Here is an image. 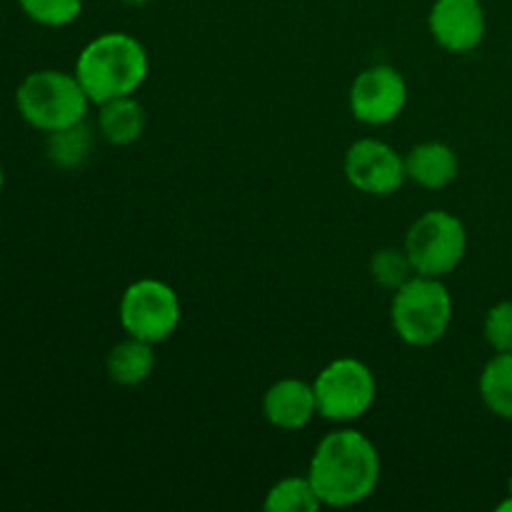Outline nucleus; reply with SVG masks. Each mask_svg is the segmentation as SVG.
I'll list each match as a JSON object with an SVG mask.
<instances>
[{"mask_svg":"<svg viewBox=\"0 0 512 512\" xmlns=\"http://www.w3.org/2000/svg\"><path fill=\"white\" fill-rule=\"evenodd\" d=\"M318 415L333 423L358 420L373 408L378 383L373 370L355 358H338L325 365L313 383Z\"/></svg>","mask_w":512,"mask_h":512,"instance_id":"nucleus-6","label":"nucleus"},{"mask_svg":"<svg viewBox=\"0 0 512 512\" xmlns=\"http://www.w3.org/2000/svg\"><path fill=\"white\" fill-rule=\"evenodd\" d=\"M430 35L448 53H470L488 30L480 0H435L428 15Z\"/></svg>","mask_w":512,"mask_h":512,"instance_id":"nucleus-10","label":"nucleus"},{"mask_svg":"<svg viewBox=\"0 0 512 512\" xmlns=\"http://www.w3.org/2000/svg\"><path fill=\"white\" fill-rule=\"evenodd\" d=\"M100 133L113 145H130L143 135L145 110L133 95L108 100L100 105Z\"/></svg>","mask_w":512,"mask_h":512,"instance_id":"nucleus-14","label":"nucleus"},{"mask_svg":"<svg viewBox=\"0 0 512 512\" xmlns=\"http://www.w3.org/2000/svg\"><path fill=\"white\" fill-rule=\"evenodd\" d=\"M480 398L485 408L512 420V353H495L480 373Z\"/></svg>","mask_w":512,"mask_h":512,"instance_id":"nucleus-15","label":"nucleus"},{"mask_svg":"<svg viewBox=\"0 0 512 512\" xmlns=\"http://www.w3.org/2000/svg\"><path fill=\"white\" fill-rule=\"evenodd\" d=\"M20 10L45 28H65L83 13V0H18Z\"/></svg>","mask_w":512,"mask_h":512,"instance_id":"nucleus-19","label":"nucleus"},{"mask_svg":"<svg viewBox=\"0 0 512 512\" xmlns=\"http://www.w3.org/2000/svg\"><path fill=\"white\" fill-rule=\"evenodd\" d=\"M468 233L463 220L448 210H428L410 225L405 235V253L413 263L415 273L443 278L453 273L465 258Z\"/></svg>","mask_w":512,"mask_h":512,"instance_id":"nucleus-5","label":"nucleus"},{"mask_svg":"<svg viewBox=\"0 0 512 512\" xmlns=\"http://www.w3.org/2000/svg\"><path fill=\"white\" fill-rule=\"evenodd\" d=\"M3 185H5V173H3V165H0V193H3Z\"/></svg>","mask_w":512,"mask_h":512,"instance_id":"nucleus-22","label":"nucleus"},{"mask_svg":"<svg viewBox=\"0 0 512 512\" xmlns=\"http://www.w3.org/2000/svg\"><path fill=\"white\" fill-rule=\"evenodd\" d=\"M485 340L495 353H512V300H503L488 310Z\"/></svg>","mask_w":512,"mask_h":512,"instance_id":"nucleus-20","label":"nucleus"},{"mask_svg":"<svg viewBox=\"0 0 512 512\" xmlns=\"http://www.w3.org/2000/svg\"><path fill=\"white\" fill-rule=\"evenodd\" d=\"M15 108L30 128L40 133H55V130L83 123L90 98L80 85L78 75L45 68L20 80L15 90Z\"/></svg>","mask_w":512,"mask_h":512,"instance_id":"nucleus-3","label":"nucleus"},{"mask_svg":"<svg viewBox=\"0 0 512 512\" xmlns=\"http://www.w3.org/2000/svg\"><path fill=\"white\" fill-rule=\"evenodd\" d=\"M118 315L130 338H140L153 345L163 343L180 325V298L163 280H135L120 298Z\"/></svg>","mask_w":512,"mask_h":512,"instance_id":"nucleus-7","label":"nucleus"},{"mask_svg":"<svg viewBox=\"0 0 512 512\" xmlns=\"http://www.w3.org/2000/svg\"><path fill=\"white\" fill-rule=\"evenodd\" d=\"M105 365H108V378L113 383L125 385V388L145 383L155 370L153 343H145V340L128 335V340H123V343L110 350Z\"/></svg>","mask_w":512,"mask_h":512,"instance_id":"nucleus-13","label":"nucleus"},{"mask_svg":"<svg viewBox=\"0 0 512 512\" xmlns=\"http://www.w3.org/2000/svg\"><path fill=\"white\" fill-rule=\"evenodd\" d=\"M508 495H512V475H510V480H508Z\"/></svg>","mask_w":512,"mask_h":512,"instance_id":"nucleus-24","label":"nucleus"},{"mask_svg":"<svg viewBox=\"0 0 512 512\" xmlns=\"http://www.w3.org/2000/svg\"><path fill=\"white\" fill-rule=\"evenodd\" d=\"M125 3H130V5H143V3H148V0H125Z\"/></svg>","mask_w":512,"mask_h":512,"instance_id":"nucleus-23","label":"nucleus"},{"mask_svg":"<svg viewBox=\"0 0 512 512\" xmlns=\"http://www.w3.org/2000/svg\"><path fill=\"white\" fill-rule=\"evenodd\" d=\"M323 508L310 478H283L268 490L265 510L268 512H318Z\"/></svg>","mask_w":512,"mask_h":512,"instance_id":"nucleus-17","label":"nucleus"},{"mask_svg":"<svg viewBox=\"0 0 512 512\" xmlns=\"http://www.w3.org/2000/svg\"><path fill=\"white\" fill-rule=\"evenodd\" d=\"M405 173H408V180L418 183L420 188H448L458 178V155L450 145L438 143V140L420 143L405 155Z\"/></svg>","mask_w":512,"mask_h":512,"instance_id":"nucleus-12","label":"nucleus"},{"mask_svg":"<svg viewBox=\"0 0 512 512\" xmlns=\"http://www.w3.org/2000/svg\"><path fill=\"white\" fill-rule=\"evenodd\" d=\"M390 320L400 340L415 348L435 345L453 323V298L440 278L415 275L395 290Z\"/></svg>","mask_w":512,"mask_h":512,"instance_id":"nucleus-4","label":"nucleus"},{"mask_svg":"<svg viewBox=\"0 0 512 512\" xmlns=\"http://www.w3.org/2000/svg\"><path fill=\"white\" fill-rule=\"evenodd\" d=\"M345 178L360 193L385 198L398 193L408 180L405 158L383 140L363 138L345 153Z\"/></svg>","mask_w":512,"mask_h":512,"instance_id":"nucleus-9","label":"nucleus"},{"mask_svg":"<svg viewBox=\"0 0 512 512\" xmlns=\"http://www.w3.org/2000/svg\"><path fill=\"white\" fill-rule=\"evenodd\" d=\"M48 158L53 160V165L58 168H80L85 160L90 158V150H93V135H90L88 125L78 123L70 125V128L55 130V133H48Z\"/></svg>","mask_w":512,"mask_h":512,"instance_id":"nucleus-16","label":"nucleus"},{"mask_svg":"<svg viewBox=\"0 0 512 512\" xmlns=\"http://www.w3.org/2000/svg\"><path fill=\"white\" fill-rule=\"evenodd\" d=\"M350 113L365 125L393 123L408 103V83L393 65H370L350 85Z\"/></svg>","mask_w":512,"mask_h":512,"instance_id":"nucleus-8","label":"nucleus"},{"mask_svg":"<svg viewBox=\"0 0 512 512\" xmlns=\"http://www.w3.org/2000/svg\"><path fill=\"white\" fill-rule=\"evenodd\" d=\"M263 413L280 430H300L318 415L313 385L298 378H283L270 385L263 398Z\"/></svg>","mask_w":512,"mask_h":512,"instance_id":"nucleus-11","label":"nucleus"},{"mask_svg":"<svg viewBox=\"0 0 512 512\" xmlns=\"http://www.w3.org/2000/svg\"><path fill=\"white\" fill-rule=\"evenodd\" d=\"M148 68L143 43L128 33L98 35L75 60V75L95 105L133 95L148 78Z\"/></svg>","mask_w":512,"mask_h":512,"instance_id":"nucleus-2","label":"nucleus"},{"mask_svg":"<svg viewBox=\"0 0 512 512\" xmlns=\"http://www.w3.org/2000/svg\"><path fill=\"white\" fill-rule=\"evenodd\" d=\"M498 510H500V512H512V495H508V498H505L503 503L498 505Z\"/></svg>","mask_w":512,"mask_h":512,"instance_id":"nucleus-21","label":"nucleus"},{"mask_svg":"<svg viewBox=\"0 0 512 512\" xmlns=\"http://www.w3.org/2000/svg\"><path fill=\"white\" fill-rule=\"evenodd\" d=\"M308 478L320 503L328 508H350L368 500L378 488L380 453L373 440L358 430H335L315 448Z\"/></svg>","mask_w":512,"mask_h":512,"instance_id":"nucleus-1","label":"nucleus"},{"mask_svg":"<svg viewBox=\"0 0 512 512\" xmlns=\"http://www.w3.org/2000/svg\"><path fill=\"white\" fill-rule=\"evenodd\" d=\"M370 273H373V280L378 285H383V288L388 290H398L403 288L405 283H408L410 278H415V268L413 263H410L408 253L398 248H383L378 250V253L373 255V260H370Z\"/></svg>","mask_w":512,"mask_h":512,"instance_id":"nucleus-18","label":"nucleus"}]
</instances>
